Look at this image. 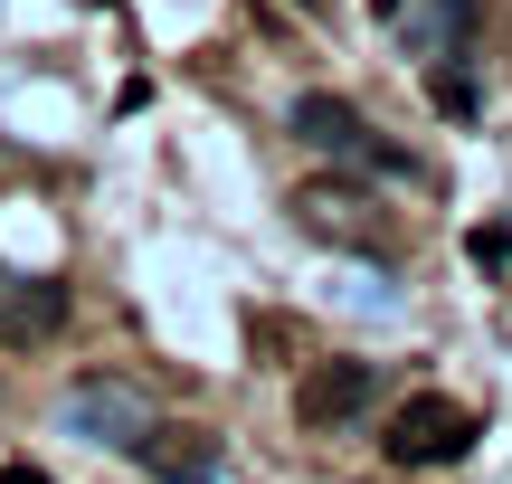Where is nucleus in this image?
Returning <instances> with one entry per match:
<instances>
[{"label":"nucleus","mask_w":512,"mask_h":484,"mask_svg":"<svg viewBox=\"0 0 512 484\" xmlns=\"http://www.w3.org/2000/svg\"><path fill=\"white\" fill-rule=\"evenodd\" d=\"M475 437H484V418L465 409V399L418 390L399 418H389V437H380V447H389V466H408V475H418V466H456V456L475 447Z\"/></svg>","instance_id":"f257e3e1"},{"label":"nucleus","mask_w":512,"mask_h":484,"mask_svg":"<svg viewBox=\"0 0 512 484\" xmlns=\"http://www.w3.org/2000/svg\"><path fill=\"white\" fill-rule=\"evenodd\" d=\"M294 133H304L313 152H332V162H370V171H408L399 143H380V133L361 124V105H342V95H294Z\"/></svg>","instance_id":"f03ea898"},{"label":"nucleus","mask_w":512,"mask_h":484,"mask_svg":"<svg viewBox=\"0 0 512 484\" xmlns=\"http://www.w3.org/2000/svg\"><path fill=\"white\" fill-rule=\"evenodd\" d=\"M370 399H380V371H370V361H323V371H304V390H294V418L323 437V428H351Z\"/></svg>","instance_id":"7ed1b4c3"},{"label":"nucleus","mask_w":512,"mask_h":484,"mask_svg":"<svg viewBox=\"0 0 512 484\" xmlns=\"http://www.w3.org/2000/svg\"><path fill=\"white\" fill-rule=\"evenodd\" d=\"M133 466L152 484H219V437L209 428H171V418H152L143 437H133Z\"/></svg>","instance_id":"20e7f679"},{"label":"nucleus","mask_w":512,"mask_h":484,"mask_svg":"<svg viewBox=\"0 0 512 484\" xmlns=\"http://www.w3.org/2000/svg\"><path fill=\"white\" fill-rule=\"evenodd\" d=\"M67 428L95 437V447H124L133 456V437L152 428V409L124 390V380H76V390H67Z\"/></svg>","instance_id":"39448f33"},{"label":"nucleus","mask_w":512,"mask_h":484,"mask_svg":"<svg viewBox=\"0 0 512 484\" xmlns=\"http://www.w3.org/2000/svg\"><path fill=\"white\" fill-rule=\"evenodd\" d=\"M67 295L48 276H0V342H29V333H57Z\"/></svg>","instance_id":"423d86ee"},{"label":"nucleus","mask_w":512,"mask_h":484,"mask_svg":"<svg viewBox=\"0 0 512 484\" xmlns=\"http://www.w3.org/2000/svg\"><path fill=\"white\" fill-rule=\"evenodd\" d=\"M399 29H408V48H427V57H465V38H475V0H427V10H408Z\"/></svg>","instance_id":"0eeeda50"},{"label":"nucleus","mask_w":512,"mask_h":484,"mask_svg":"<svg viewBox=\"0 0 512 484\" xmlns=\"http://www.w3.org/2000/svg\"><path fill=\"white\" fill-rule=\"evenodd\" d=\"M437 105L456 114V124H475V105H484V95H475V76H456L446 57H437Z\"/></svg>","instance_id":"6e6552de"},{"label":"nucleus","mask_w":512,"mask_h":484,"mask_svg":"<svg viewBox=\"0 0 512 484\" xmlns=\"http://www.w3.org/2000/svg\"><path fill=\"white\" fill-rule=\"evenodd\" d=\"M512 257V219H494V228H475V266H503Z\"/></svg>","instance_id":"1a4fd4ad"},{"label":"nucleus","mask_w":512,"mask_h":484,"mask_svg":"<svg viewBox=\"0 0 512 484\" xmlns=\"http://www.w3.org/2000/svg\"><path fill=\"white\" fill-rule=\"evenodd\" d=\"M0 484H57V475H38V466H0Z\"/></svg>","instance_id":"9d476101"}]
</instances>
